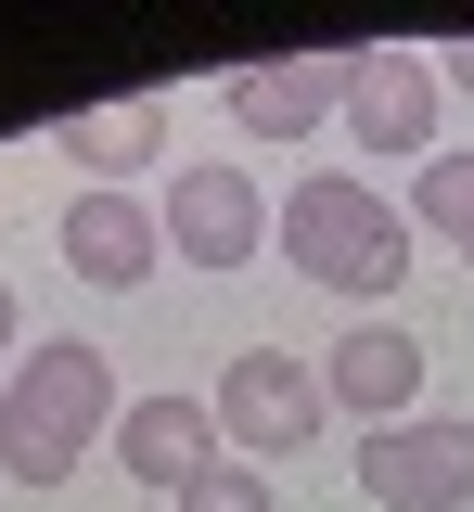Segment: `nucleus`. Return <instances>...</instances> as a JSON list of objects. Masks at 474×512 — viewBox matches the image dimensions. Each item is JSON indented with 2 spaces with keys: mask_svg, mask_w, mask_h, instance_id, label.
I'll return each mask as SVG.
<instances>
[{
  "mask_svg": "<svg viewBox=\"0 0 474 512\" xmlns=\"http://www.w3.org/2000/svg\"><path fill=\"white\" fill-rule=\"evenodd\" d=\"M436 116H449V90H436V64L423 52H359V77H346V141L359 154H436Z\"/></svg>",
  "mask_w": 474,
  "mask_h": 512,
  "instance_id": "nucleus-7",
  "label": "nucleus"
},
{
  "mask_svg": "<svg viewBox=\"0 0 474 512\" xmlns=\"http://www.w3.org/2000/svg\"><path fill=\"white\" fill-rule=\"evenodd\" d=\"M167 141V116L154 103H116V116H65V154L90 167V192H129V167Z\"/></svg>",
  "mask_w": 474,
  "mask_h": 512,
  "instance_id": "nucleus-11",
  "label": "nucleus"
},
{
  "mask_svg": "<svg viewBox=\"0 0 474 512\" xmlns=\"http://www.w3.org/2000/svg\"><path fill=\"white\" fill-rule=\"evenodd\" d=\"M436 90H462V103H474V39H449V52H436Z\"/></svg>",
  "mask_w": 474,
  "mask_h": 512,
  "instance_id": "nucleus-14",
  "label": "nucleus"
},
{
  "mask_svg": "<svg viewBox=\"0 0 474 512\" xmlns=\"http://www.w3.org/2000/svg\"><path fill=\"white\" fill-rule=\"evenodd\" d=\"M359 500L372 512H474V423L410 410L385 436H359Z\"/></svg>",
  "mask_w": 474,
  "mask_h": 512,
  "instance_id": "nucleus-4",
  "label": "nucleus"
},
{
  "mask_svg": "<svg viewBox=\"0 0 474 512\" xmlns=\"http://www.w3.org/2000/svg\"><path fill=\"white\" fill-rule=\"evenodd\" d=\"M180 512H282V487L257 474V461H218V474H193V487H180Z\"/></svg>",
  "mask_w": 474,
  "mask_h": 512,
  "instance_id": "nucleus-13",
  "label": "nucleus"
},
{
  "mask_svg": "<svg viewBox=\"0 0 474 512\" xmlns=\"http://www.w3.org/2000/svg\"><path fill=\"white\" fill-rule=\"evenodd\" d=\"M154 218H167V256H180V269H244V256L270 244V192L244 180L231 154H205V167H180Z\"/></svg>",
  "mask_w": 474,
  "mask_h": 512,
  "instance_id": "nucleus-5",
  "label": "nucleus"
},
{
  "mask_svg": "<svg viewBox=\"0 0 474 512\" xmlns=\"http://www.w3.org/2000/svg\"><path fill=\"white\" fill-rule=\"evenodd\" d=\"M410 231H436V244L474 256V154H423L410 167Z\"/></svg>",
  "mask_w": 474,
  "mask_h": 512,
  "instance_id": "nucleus-12",
  "label": "nucleus"
},
{
  "mask_svg": "<svg viewBox=\"0 0 474 512\" xmlns=\"http://www.w3.org/2000/svg\"><path fill=\"white\" fill-rule=\"evenodd\" d=\"M231 461V436H218V410L205 397H129L116 410V474H141V487H193V474H218Z\"/></svg>",
  "mask_w": 474,
  "mask_h": 512,
  "instance_id": "nucleus-10",
  "label": "nucleus"
},
{
  "mask_svg": "<svg viewBox=\"0 0 474 512\" xmlns=\"http://www.w3.org/2000/svg\"><path fill=\"white\" fill-rule=\"evenodd\" d=\"M321 397H334L359 436L410 423V410H423V333H398V320H346V346L321 359Z\"/></svg>",
  "mask_w": 474,
  "mask_h": 512,
  "instance_id": "nucleus-8",
  "label": "nucleus"
},
{
  "mask_svg": "<svg viewBox=\"0 0 474 512\" xmlns=\"http://www.w3.org/2000/svg\"><path fill=\"white\" fill-rule=\"evenodd\" d=\"M0 359H13V282H0Z\"/></svg>",
  "mask_w": 474,
  "mask_h": 512,
  "instance_id": "nucleus-15",
  "label": "nucleus"
},
{
  "mask_svg": "<svg viewBox=\"0 0 474 512\" xmlns=\"http://www.w3.org/2000/svg\"><path fill=\"white\" fill-rule=\"evenodd\" d=\"M52 256H65L90 295H141L154 256H167V218H154L141 192H77L65 218H52Z\"/></svg>",
  "mask_w": 474,
  "mask_h": 512,
  "instance_id": "nucleus-6",
  "label": "nucleus"
},
{
  "mask_svg": "<svg viewBox=\"0 0 474 512\" xmlns=\"http://www.w3.org/2000/svg\"><path fill=\"white\" fill-rule=\"evenodd\" d=\"M346 77H359V52H282V64H244V77H231V128H244V141H308L321 116H346Z\"/></svg>",
  "mask_w": 474,
  "mask_h": 512,
  "instance_id": "nucleus-9",
  "label": "nucleus"
},
{
  "mask_svg": "<svg viewBox=\"0 0 474 512\" xmlns=\"http://www.w3.org/2000/svg\"><path fill=\"white\" fill-rule=\"evenodd\" d=\"M270 231H282V256H295L308 282H334L359 320H372V308L410 282V205H385L359 167H308V180L282 192Z\"/></svg>",
  "mask_w": 474,
  "mask_h": 512,
  "instance_id": "nucleus-1",
  "label": "nucleus"
},
{
  "mask_svg": "<svg viewBox=\"0 0 474 512\" xmlns=\"http://www.w3.org/2000/svg\"><path fill=\"white\" fill-rule=\"evenodd\" d=\"M205 410H218L231 461H257V474H270V461H295V448H308L321 423H334L321 372H308V359H282V346H244V359L218 372V397H205Z\"/></svg>",
  "mask_w": 474,
  "mask_h": 512,
  "instance_id": "nucleus-3",
  "label": "nucleus"
},
{
  "mask_svg": "<svg viewBox=\"0 0 474 512\" xmlns=\"http://www.w3.org/2000/svg\"><path fill=\"white\" fill-rule=\"evenodd\" d=\"M116 410H129V397H116V359H103V346H77V333L39 346V359L13 372V397H0V474H13V487H65L90 448H116Z\"/></svg>",
  "mask_w": 474,
  "mask_h": 512,
  "instance_id": "nucleus-2",
  "label": "nucleus"
}]
</instances>
